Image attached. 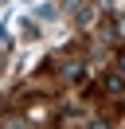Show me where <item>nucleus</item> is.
Wrapping results in <instances>:
<instances>
[{
	"label": "nucleus",
	"mask_w": 125,
	"mask_h": 129,
	"mask_svg": "<svg viewBox=\"0 0 125 129\" xmlns=\"http://www.w3.org/2000/svg\"><path fill=\"white\" fill-rule=\"evenodd\" d=\"M121 78H125V55H121Z\"/></svg>",
	"instance_id": "nucleus-1"
}]
</instances>
